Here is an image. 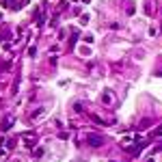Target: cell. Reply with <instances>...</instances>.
I'll use <instances>...</instances> for the list:
<instances>
[{"label":"cell","instance_id":"cell-4","mask_svg":"<svg viewBox=\"0 0 162 162\" xmlns=\"http://www.w3.org/2000/svg\"><path fill=\"white\" fill-rule=\"evenodd\" d=\"M11 128H13V121H5L2 123V130H11Z\"/></svg>","mask_w":162,"mask_h":162},{"label":"cell","instance_id":"cell-10","mask_svg":"<svg viewBox=\"0 0 162 162\" xmlns=\"http://www.w3.org/2000/svg\"><path fill=\"white\" fill-rule=\"evenodd\" d=\"M145 162H153V160H151V158H149V160H145Z\"/></svg>","mask_w":162,"mask_h":162},{"label":"cell","instance_id":"cell-3","mask_svg":"<svg viewBox=\"0 0 162 162\" xmlns=\"http://www.w3.org/2000/svg\"><path fill=\"white\" fill-rule=\"evenodd\" d=\"M41 156H45V149H43V147L35 149V158H41Z\"/></svg>","mask_w":162,"mask_h":162},{"label":"cell","instance_id":"cell-6","mask_svg":"<svg viewBox=\"0 0 162 162\" xmlns=\"http://www.w3.org/2000/svg\"><path fill=\"white\" fill-rule=\"evenodd\" d=\"M74 110H76V112H82V104L76 102V104H74Z\"/></svg>","mask_w":162,"mask_h":162},{"label":"cell","instance_id":"cell-11","mask_svg":"<svg viewBox=\"0 0 162 162\" xmlns=\"http://www.w3.org/2000/svg\"><path fill=\"white\" fill-rule=\"evenodd\" d=\"M110 162H114V160H110Z\"/></svg>","mask_w":162,"mask_h":162},{"label":"cell","instance_id":"cell-8","mask_svg":"<svg viewBox=\"0 0 162 162\" xmlns=\"http://www.w3.org/2000/svg\"><path fill=\"white\" fill-rule=\"evenodd\" d=\"M132 13H134V5L130 2V5H128V15H132Z\"/></svg>","mask_w":162,"mask_h":162},{"label":"cell","instance_id":"cell-9","mask_svg":"<svg viewBox=\"0 0 162 162\" xmlns=\"http://www.w3.org/2000/svg\"><path fill=\"white\" fill-rule=\"evenodd\" d=\"M153 134H156V136H160V134H162V128H156V130H153Z\"/></svg>","mask_w":162,"mask_h":162},{"label":"cell","instance_id":"cell-5","mask_svg":"<svg viewBox=\"0 0 162 162\" xmlns=\"http://www.w3.org/2000/svg\"><path fill=\"white\" fill-rule=\"evenodd\" d=\"M91 119H93V123H100V125H106V121H102L100 117H91Z\"/></svg>","mask_w":162,"mask_h":162},{"label":"cell","instance_id":"cell-7","mask_svg":"<svg viewBox=\"0 0 162 162\" xmlns=\"http://www.w3.org/2000/svg\"><path fill=\"white\" fill-rule=\"evenodd\" d=\"M104 102H106V104L110 102V93H108V91H104Z\"/></svg>","mask_w":162,"mask_h":162},{"label":"cell","instance_id":"cell-1","mask_svg":"<svg viewBox=\"0 0 162 162\" xmlns=\"http://www.w3.org/2000/svg\"><path fill=\"white\" fill-rule=\"evenodd\" d=\"M86 143H89L91 147H102V145H104V136H102V134H89V136H86Z\"/></svg>","mask_w":162,"mask_h":162},{"label":"cell","instance_id":"cell-2","mask_svg":"<svg viewBox=\"0 0 162 162\" xmlns=\"http://www.w3.org/2000/svg\"><path fill=\"white\" fill-rule=\"evenodd\" d=\"M35 17H37L35 22H37L39 26H41V24H45V15H43V13H39V11H37V13H35Z\"/></svg>","mask_w":162,"mask_h":162}]
</instances>
